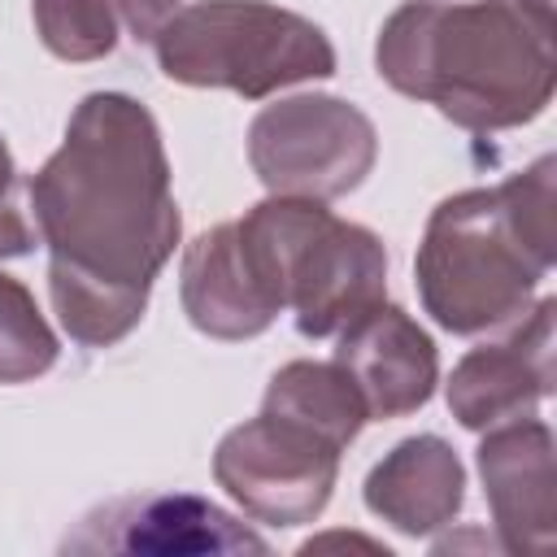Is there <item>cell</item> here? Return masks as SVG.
I'll return each mask as SVG.
<instances>
[{
    "mask_svg": "<svg viewBox=\"0 0 557 557\" xmlns=\"http://www.w3.org/2000/svg\"><path fill=\"white\" fill-rule=\"evenodd\" d=\"M26 196L52 261L122 292L148 296L183 235L161 126L126 91L78 100Z\"/></svg>",
    "mask_w": 557,
    "mask_h": 557,
    "instance_id": "cell-1",
    "label": "cell"
},
{
    "mask_svg": "<svg viewBox=\"0 0 557 557\" xmlns=\"http://www.w3.org/2000/svg\"><path fill=\"white\" fill-rule=\"evenodd\" d=\"M374 65L461 131L527 126L557 87L553 0H409L383 22Z\"/></svg>",
    "mask_w": 557,
    "mask_h": 557,
    "instance_id": "cell-2",
    "label": "cell"
},
{
    "mask_svg": "<svg viewBox=\"0 0 557 557\" xmlns=\"http://www.w3.org/2000/svg\"><path fill=\"white\" fill-rule=\"evenodd\" d=\"M557 261V157L544 152L500 187H470L426 218L413 278L422 309L453 335L509 326Z\"/></svg>",
    "mask_w": 557,
    "mask_h": 557,
    "instance_id": "cell-3",
    "label": "cell"
},
{
    "mask_svg": "<svg viewBox=\"0 0 557 557\" xmlns=\"http://www.w3.org/2000/svg\"><path fill=\"white\" fill-rule=\"evenodd\" d=\"M239 248L278 309L296 313L305 339L344 331L387 292V248L361 226L326 209V200L265 196L235 222Z\"/></svg>",
    "mask_w": 557,
    "mask_h": 557,
    "instance_id": "cell-4",
    "label": "cell"
},
{
    "mask_svg": "<svg viewBox=\"0 0 557 557\" xmlns=\"http://www.w3.org/2000/svg\"><path fill=\"white\" fill-rule=\"evenodd\" d=\"M152 52L165 78L183 87H222L265 100L278 87L335 74V48L318 22L270 0H196L157 35Z\"/></svg>",
    "mask_w": 557,
    "mask_h": 557,
    "instance_id": "cell-5",
    "label": "cell"
},
{
    "mask_svg": "<svg viewBox=\"0 0 557 557\" xmlns=\"http://www.w3.org/2000/svg\"><path fill=\"white\" fill-rule=\"evenodd\" d=\"M248 161L270 196L335 200L366 183L379 161L374 122L322 91L265 104L248 126Z\"/></svg>",
    "mask_w": 557,
    "mask_h": 557,
    "instance_id": "cell-6",
    "label": "cell"
},
{
    "mask_svg": "<svg viewBox=\"0 0 557 557\" xmlns=\"http://www.w3.org/2000/svg\"><path fill=\"white\" fill-rule=\"evenodd\" d=\"M213 479L252 522L305 527L335 492L339 448L296 422L257 413L218 440Z\"/></svg>",
    "mask_w": 557,
    "mask_h": 557,
    "instance_id": "cell-7",
    "label": "cell"
},
{
    "mask_svg": "<svg viewBox=\"0 0 557 557\" xmlns=\"http://www.w3.org/2000/svg\"><path fill=\"white\" fill-rule=\"evenodd\" d=\"M65 553H139V557H191V553H270V544L244 527L235 513L218 509L191 492H152L122 496L91 509L74 535L61 544Z\"/></svg>",
    "mask_w": 557,
    "mask_h": 557,
    "instance_id": "cell-8",
    "label": "cell"
},
{
    "mask_svg": "<svg viewBox=\"0 0 557 557\" xmlns=\"http://www.w3.org/2000/svg\"><path fill=\"white\" fill-rule=\"evenodd\" d=\"M553 318L557 300H535L505 339L470 348L448 374V409L466 431L531 418L553 396Z\"/></svg>",
    "mask_w": 557,
    "mask_h": 557,
    "instance_id": "cell-9",
    "label": "cell"
},
{
    "mask_svg": "<svg viewBox=\"0 0 557 557\" xmlns=\"http://www.w3.org/2000/svg\"><path fill=\"white\" fill-rule=\"evenodd\" d=\"M335 361L352 374L374 422L418 413L440 383L435 339L400 305H370L344 331H335Z\"/></svg>",
    "mask_w": 557,
    "mask_h": 557,
    "instance_id": "cell-10",
    "label": "cell"
},
{
    "mask_svg": "<svg viewBox=\"0 0 557 557\" xmlns=\"http://www.w3.org/2000/svg\"><path fill=\"white\" fill-rule=\"evenodd\" d=\"M479 479L500 544L509 553H548L557 531L553 426L535 413L487 426L479 444Z\"/></svg>",
    "mask_w": 557,
    "mask_h": 557,
    "instance_id": "cell-11",
    "label": "cell"
},
{
    "mask_svg": "<svg viewBox=\"0 0 557 557\" xmlns=\"http://www.w3.org/2000/svg\"><path fill=\"white\" fill-rule=\"evenodd\" d=\"M178 296L187 322L209 339H252L270 331V322L283 313L257 283L239 248L235 222H218L187 244L178 270Z\"/></svg>",
    "mask_w": 557,
    "mask_h": 557,
    "instance_id": "cell-12",
    "label": "cell"
},
{
    "mask_svg": "<svg viewBox=\"0 0 557 557\" xmlns=\"http://www.w3.org/2000/svg\"><path fill=\"white\" fill-rule=\"evenodd\" d=\"M366 509L400 535L444 531L466 500V466L440 435H409L366 474Z\"/></svg>",
    "mask_w": 557,
    "mask_h": 557,
    "instance_id": "cell-13",
    "label": "cell"
},
{
    "mask_svg": "<svg viewBox=\"0 0 557 557\" xmlns=\"http://www.w3.org/2000/svg\"><path fill=\"white\" fill-rule=\"evenodd\" d=\"M261 413L296 422V426L331 440L339 453L370 422L366 396L339 361H287V366H278L274 379L265 383Z\"/></svg>",
    "mask_w": 557,
    "mask_h": 557,
    "instance_id": "cell-14",
    "label": "cell"
},
{
    "mask_svg": "<svg viewBox=\"0 0 557 557\" xmlns=\"http://www.w3.org/2000/svg\"><path fill=\"white\" fill-rule=\"evenodd\" d=\"M48 292H52V309H57L65 335L87 348H109V344L126 339L148 309L144 292H122V287L96 283L57 261H48Z\"/></svg>",
    "mask_w": 557,
    "mask_h": 557,
    "instance_id": "cell-15",
    "label": "cell"
},
{
    "mask_svg": "<svg viewBox=\"0 0 557 557\" xmlns=\"http://www.w3.org/2000/svg\"><path fill=\"white\" fill-rule=\"evenodd\" d=\"M61 357V344L39 313L26 283L0 270V383H30L48 374Z\"/></svg>",
    "mask_w": 557,
    "mask_h": 557,
    "instance_id": "cell-16",
    "label": "cell"
},
{
    "mask_svg": "<svg viewBox=\"0 0 557 557\" xmlns=\"http://www.w3.org/2000/svg\"><path fill=\"white\" fill-rule=\"evenodd\" d=\"M39 44L61 61H100L117 48L113 0H30Z\"/></svg>",
    "mask_w": 557,
    "mask_h": 557,
    "instance_id": "cell-17",
    "label": "cell"
},
{
    "mask_svg": "<svg viewBox=\"0 0 557 557\" xmlns=\"http://www.w3.org/2000/svg\"><path fill=\"white\" fill-rule=\"evenodd\" d=\"M17 165L9 144L0 139V257H26L35 248V226L26 222L22 205H17Z\"/></svg>",
    "mask_w": 557,
    "mask_h": 557,
    "instance_id": "cell-18",
    "label": "cell"
},
{
    "mask_svg": "<svg viewBox=\"0 0 557 557\" xmlns=\"http://www.w3.org/2000/svg\"><path fill=\"white\" fill-rule=\"evenodd\" d=\"M178 9H183L178 0H113V13L122 17V26H126L135 39H148V44H152V35H157Z\"/></svg>",
    "mask_w": 557,
    "mask_h": 557,
    "instance_id": "cell-19",
    "label": "cell"
}]
</instances>
